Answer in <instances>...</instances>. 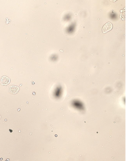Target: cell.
Segmentation results:
<instances>
[{"mask_svg": "<svg viewBox=\"0 0 126 161\" xmlns=\"http://www.w3.org/2000/svg\"><path fill=\"white\" fill-rule=\"evenodd\" d=\"M113 28V25L110 22L106 23L103 27L102 31L103 33H106L111 31Z\"/></svg>", "mask_w": 126, "mask_h": 161, "instance_id": "1", "label": "cell"}, {"mask_svg": "<svg viewBox=\"0 0 126 161\" xmlns=\"http://www.w3.org/2000/svg\"><path fill=\"white\" fill-rule=\"evenodd\" d=\"M8 90L11 94H15L18 92L19 90V88L17 86L10 85L9 87Z\"/></svg>", "mask_w": 126, "mask_h": 161, "instance_id": "2", "label": "cell"}, {"mask_svg": "<svg viewBox=\"0 0 126 161\" xmlns=\"http://www.w3.org/2000/svg\"><path fill=\"white\" fill-rule=\"evenodd\" d=\"M1 85H6L9 84L10 82V79L6 76H2L1 79Z\"/></svg>", "mask_w": 126, "mask_h": 161, "instance_id": "3", "label": "cell"}, {"mask_svg": "<svg viewBox=\"0 0 126 161\" xmlns=\"http://www.w3.org/2000/svg\"><path fill=\"white\" fill-rule=\"evenodd\" d=\"M1 115H0V119H1Z\"/></svg>", "mask_w": 126, "mask_h": 161, "instance_id": "4", "label": "cell"}]
</instances>
